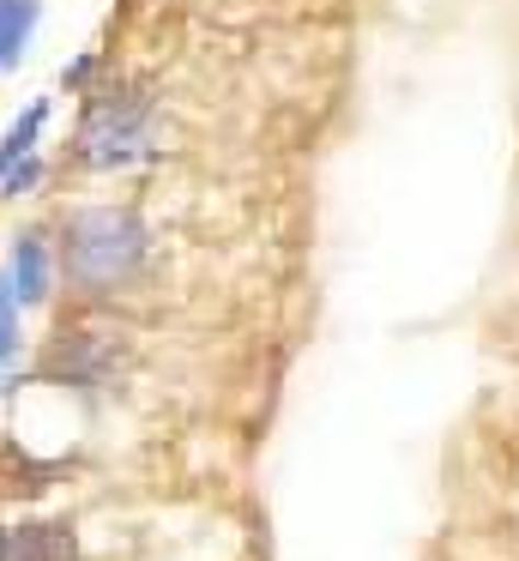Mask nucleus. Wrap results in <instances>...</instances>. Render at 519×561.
<instances>
[{
  "label": "nucleus",
  "instance_id": "obj_6",
  "mask_svg": "<svg viewBox=\"0 0 519 561\" xmlns=\"http://www.w3.org/2000/svg\"><path fill=\"white\" fill-rule=\"evenodd\" d=\"M43 127H48V98H31V103H24V115H12L7 134H0V175H7L12 163L31 158L36 139H43Z\"/></svg>",
  "mask_w": 519,
  "mask_h": 561
},
{
  "label": "nucleus",
  "instance_id": "obj_4",
  "mask_svg": "<svg viewBox=\"0 0 519 561\" xmlns=\"http://www.w3.org/2000/svg\"><path fill=\"white\" fill-rule=\"evenodd\" d=\"M36 25H43V0H0V73H19Z\"/></svg>",
  "mask_w": 519,
  "mask_h": 561
},
{
  "label": "nucleus",
  "instance_id": "obj_7",
  "mask_svg": "<svg viewBox=\"0 0 519 561\" xmlns=\"http://www.w3.org/2000/svg\"><path fill=\"white\" fill-rule=\"evenodd\" d=\"M43 182H48V163H43V158H36V151H31V158H24V163H12V170L0 175V199H24V194H36V187H43Z\"/></svg>",
  "mask_w": 519,
  "mask_h": 561
},
{
  "label": "nucleus",
  "instance_id": "obj_9",
  "mask_svg": "<svg viewBox=\"0 0 519 561\" xmlns=\"http://www.w3.org/2000/svg\"><path fill=\"white\" fill-rule=\"evenodd\" d=\"M0 561H7V525H0Z\"/></svg>",
  "mask_w": 519,
  "mask_h": 561
},
{
  "label": "nucleus",
  "instance_id": "obj_2",
  "mask_svg": "<svg viewBox=\"0 0 519 561\" xmlns=\"http://www.w3.org/2000/svg\"><path fill=\"white\" fill-rule=\"evenodd\" d=\"M151 115H157V98L145 85L91 91L79 139H72V158L84 170H127V163H139L151 151Z\"/></svg>",
  "mask_w": 519,
  "mask_h": 561
},
{
  "label": "nucleus",
  "instance_id": "obj_3",
  "mask_svg": "<svg viewBox=\"0 0 519 561\" xmlns=\"http://www.w3.org/2000/svg\"><path fill=\"white\" fill-rule=\"evenodd\" d=\"M0 272H7L19 308H43L48 296H55V248H48V236L43 230H19Z\"/></svg>",
  "mask_w": 519,
  "mask_h": 561
},
{
  "label": "nucleus",
  "instance_id": "obj_5",
  "mask_svg": "<svg viewBox=\"0 0 519 561\" xmlns=\"http://www.w3.org/2000/svg\"><path fill=\"white\" fill-rule=\"evenodd\" d=\"M79 543H72V525H19L7 531V561H72Z\"/></svg>",
  "mask_w": 519,
  "mask_h": 561
},
{
  "label": "nucleus",
  "instance_id": "obj_8",
  "mask_svg": "<svg viewBox=\"0 0 519 561\" xmlns=\"http://www.w3.org/2000/svg\"><path fill=\"white\" fill-rule=\"evenodd\" d=\"M91 67H97V61H91V55H79V61H72V67H67V73H60V85H67V91H79V85H84V79H91Z\"/></svg>",
  "mask_w": 519,
  "mask_h": 561
},
{
  "label": "nucleus",
  "instance_id": "obj_1",
  "mask_svg": "<svg viewBox=\"0 0 519 561\" xmlns=\"http://www.w3.org/2000/svg\"><path fill=\"white\" fill-rule=\"evenodd\" d=\"M145 254H151V230L139 224V211L127 206H79L60 218L55 242V272L67 278V290L79 296H115L139 278Z\"/></svg>",
  "mask_w": 519,
  "mask_h": 561
}]
</instances>
